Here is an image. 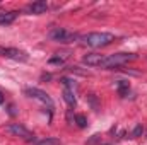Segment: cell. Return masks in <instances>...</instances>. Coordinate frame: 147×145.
Returning a JSON list of instances; mask_svg holds the SVG:
<instances>
[{"label": "cell", "mask_w": 147, "mask_h": 145, "mask_svg": "<svg viewBox=\"0 0 147 145\" xmlns=\"http://www.w3.org/2000/svg\"><path fill=\"white\" fill-rule=\"evenodd\" d=\"M116 38L111 33H87V34H80L79 43L89 48H105L110 46Z\"/></svg>", "instance_id": "obj_1"}, {"label": "cell", "mask_w": 147, "mask_h": 145, "mask_svg": "<svg viewBox=\"0 0 147 145\" xmlns=\"http://www.w3.org/2000/svg\"><path fill=\"white\" fill-rule=\"evenodd\" d=\"M137 60V55L135 53H115V55H105V60H103V65L101 68H118V67H123L130 62Z\"/></svg>", "instance_id": "obj_2"}, {"label": "cell", "mask_w": 147, "mask_h": 145, "mask_svg": "<svg viewBox=\"0 0 147 145\" xmlns=\"http://www.w3.org/2000/svg\"><path fill=\"white\" fill-rule=\"evenodd\" d=\"M24 92H26V96H29L31 99H34V101H38V103H41L45 108L50 111V114L53 113V109H55V103H53V99H51L45 91H41V89H38V87H26Z\"/></svg>", "instance_id": "obj_3"}, {"label": "cell", "mask_w": 147, "mask_h": 145, "mask_svg": "<svg viewBox=\"0 0 147 145\" xmlns=\"http://www.w3.org/2000/svg\"><path fill=\"white\" fill-rule=\"evenodd\" d=\"M79 36L80 34H75V33H70L63 28H55L51 33H50V38L57 43H75L79 41Z\"/></svg>", "instance_id": "obj_4"}, {"label": "cell", "mask_w": 147, "mask_h": 145, "mask_svg": "<svg viewBox=\"0 0 147 145\" xmlns=\"http://www.w3.org/2000/svg\"><path fill=\"white\" fill-rule=\"evenodd\" d=\"M0 56L3 58H10V60H16V62H28L29 56L26 51L19 50V48H10V46H0Z\"/></svg>", "instance_id": "obj_5"}, {"label": "cell", "mask_w": 147, "mask_h": 145, "mask_svg": "<svg viewBox=\"0 0 147 145\" xmlns=\"http://www.w3.org/2000/svg\"><path fill=\"white\" fill-rule=\"evenodd\" d=\"M7 132L12 133V135H16V137H21V138L26 140V142H34V133L29 132L26 126H22V125H19V123L9 125V126H7Z\"/></svg>", "instance_id": "obj_6"}, {"label": "cell", "mask_w": 147, "mask_h": 145, "mask_svg": "<svg viewBox=\"0 0 147 145\" xmlns=\"http://www.w3.org/2000/svg\"><path fill=\"white\" fill-rule=\"evenodd\" d=\"M50 9V5L43 0H38V2H33L29 5H26V14H34V15H39V14H45L46 10Z\"/></svg>", "instance_id": "obj_7"}, {"label": "cell", "mask_w": 147, "mask_h": 145, "mask_svg": "<svg viewBox=\"0 0 147 145\" xmlns=\"http://www.w3.org/2000/svg\"><path fill=\"white\" fill-rule=\"evenodd\" d=\"M103 60H105V55H101V53H87L84 58H82V62L87 65V67H94V68H101V65H103Z\"/></svg>", "instance_id": "obj_8"}, {"label": "cell", "mask_w": 147, "mask_h": 145, "mask_svg": "<svg viewBox=\"0 0 147 145\" xmlns=\"http://www.w3.org/2000/svg\"><path fill=\"white\" fill-rule=\"evenodd\" d=\"M17 14L19 12H16V10H7V12H0V24H12L14 21H16V17H17Z\"/></svg>", "instance_id": "obj_9"}, {"label": "cell", "mask_w": 147, "mask_h": 145, "mask_svg": "<svg viewBox=\"0 0 147 145\" xmlns=\"http://www.w3.org/2000/svg\"><path fill=\"white\" fill-rule=\"evenodd\" d=\"M63 99H65V103L74 108L75 104H77V99H75V92H74V89H69V87H65L63 89Z\"/></svg>", "instance_id": "obj_10"}, {"label": "cell", "mask_w": 147, "mask_h": 145, "mask_svg": "<svg viewBox=\"0 0 147 145\" xmlns=\"http://www.w3.org/2000/svg\"><path fill=\"white\" fill-rule=\"evenodd\" d=\"M69 56H70V55H69V51L57 53V56H51V58H50V63H51V65H63V63H65V60H67Z\"/></svg>", "instance_id": "obj_11"}, {"label": "cell", "mask_w": 147, "mask_h": 145, "mask_svg": "<svg viewBox=\"0 0 147 145\" xmlns=\"http://www.w3.org/2000/svg\"><path fill=\"white\" fill-rule=\"evenodd\" d=\"M116 89H118V94H120L121 97H127L128 92H130V84H128L127 80H120V82L116 84Z\"/></svg>", "instance_id": "obj_12"}, {"label": "cell", "mask_w": 147, "mask_h": 145, "mask_svg": "<svg viewBox=\"0 0 147 145\" xmlns=\"http://www.w3.org/2000/svg\"><path fill=\"white\" fill-rule=\"evenodd\" d=\"M74 121L77 123L79 128H86L87 126V118L84 114H74Z\"/></svg>", "instance_id": "obj_13"}, {"label": "cell", "mask_w": 147, "mask_h": 145, "mask_svg": "<svg viewBox=\"0 0 147 145\" xmlns=\"http://www.w3.org/2000/svg\"><path fill=\"white\" fill-rule=\"evenodd\" d=\"M36 145H62V142H60L58 138H55V137H48V138H45V140L36 142Z\"/></svg>", "instance_id": "obj_14"}, {"label": "cell", "mask_w": 147, "mask_h": 145, "mask_svg": "<svg viewBox=\"0 0 147 145\" xmlns=\"http://www.w3.org/2000/svg\"><path fill=\"white\" fill-rule=\"evenodd\" d=\"M144 133V126L142 125H137L134 130H132V138H137V137H140Z\"/></svg>", "instance_id": "obj_15"}, {"label": "cell", "mask_w": 147, "mask_h": 145, "mask_svg": "<svg viewBox=\"0 0 147 145\" xmlns=\"http://www.w3.org/2000/svg\"><path fill=\"white\" fill-rule=\"evenodd\" d=\"M2 104H3V94L0 92V106H2Z\"/></svg>", "instance_id": "obj_16"}]
</instances>
